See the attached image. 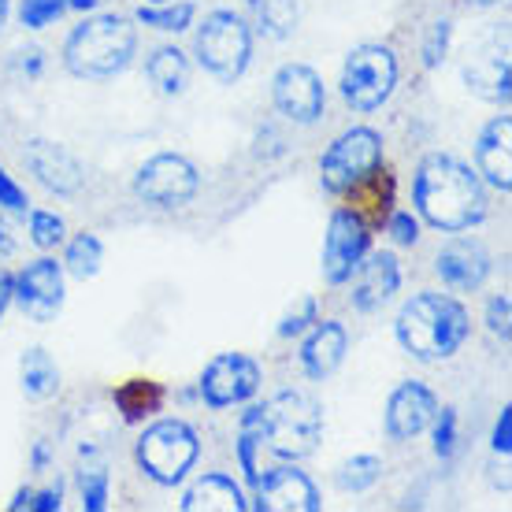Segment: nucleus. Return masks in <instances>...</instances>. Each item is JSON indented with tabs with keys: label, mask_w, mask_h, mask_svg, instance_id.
Listing matches in <instances>:
<instances>
[{
	"label": "nucleus",
	"mask_w": 512,
	"mask_h": 512,
	"mask_svg": "<svg viewBox=\"0 0 512 512\" xmlns=\"http://www.w3.org/2000/svg\"><path fill=\"white\" fill-rule=\"evenodd\" d=\"M412 201L435 231L461 234L487 219V182L457 156L431 153L416 167Z\"/></svg>",
	"instance_id": "1"
},
{
	"label": "nucleus",
	"mask_w": 512,
	"mask_h": 512,
	"mask_svg": "<svg viewBox=\"0 0 512 512\" xmlns=\"http://www.w3.org/2000/svg\"><path fill=\"white\" fill-rule=\"evenodd\" d=\"M394 334L409 357L423 360V364H438V360H449L468 342L472 320H468V308L457 297L423 290V294L409 297L401 305Z\"/></svg>",
	"instance_id": "2"
},
{
	"label": "nucleus",
	"mask_w": 512,
	"mask_h": 512,
	"mask_svg": "<svg viewBox=\"0 0 512 512\" xmlns=\"http://www.w3.org/2000/svg\"><path fill=\"white\" fill-rule=\"evenodd\" d=\"M138 52V26L127 15H90L64 41V67L75 78L104 82L123 75Z\"/></svg>",
	"instance_id": "3"
},
{
	"label": "nucleus",
	"mask_w": 512,
	"mask_h": 512,
	"mask_svg": "<svg viewBox=\"0 0 512 512\" xmlns=\"http://www.w3.org/2000/svg\"><path fill=\"white\" fill-rule=\"evenodd\" d=\"M256 427L264 446L282 457V461H305L316 453L323 438V409L320 401L297 390H282L268 397L264 405H256Z\"/></svg>",
	"instance_id": "4"
},
{
	"label": "nucleus",
	"mask_w": 512,
	"mask_h": 512,
	"mask_svg": "<svg viewBox=\"0 0 512 512\" xmlns=\"http://www.w3.org/2000/svg\"><path fill=\"white\" fill-rule=\"evenodd\" d=\"M201 457V438L186 420H153L134 446V461L153 483L179 487Z\"/></svg>",
	"instance_id": "5"
},
{
	"label": "nucleus",
	"mask_w": 512,
	"mask_h": 512,
	"mask_svg": "<svg viewBox=\"0 0 512 512\" xmlns=\"http://www.w3.org/2000/svg\"><path fill=\"white\" fill-rule=\"evenodd\" d=\"M197 60L219 82H238L253 60V30L238 12H212L197 26Z\"/></svg>",
	"instance_id": "6"
},
{
	"label": "nucleus",
	"mask_w": 512,
	"mask_h": 512,
	"mask_svg": "<svg viewBox=\"0 0 512 512\" xmlns=\"http://www.w3.org/2000/svg\"><path fill=\"white\" fill-rule=\"evenodd\" d=\"M342 101L353 112H375L397 86V56L386 45H357L342 67Z\"/></svg>",
	"instance_id": "7"
},
{
	"label": "nucleus",
	"mask_w": 512,
	"mask_h": 512,
	"mask_svg": "<svg viewBox=\"0 0 512 512\" xmlns=\"http://www.w3.org/2000/svg\"><path fill=\"white\" fill-rule=\"evenodd\" d=\"M383 164V134L372 127H353L342 138L331 141V149L320 156V182L334 197H346L349 186H357L364 175H372Z\"/></svg>",
	"instance_id": "8"
},
{
	"label": "nucleus",
	"mask_w": 512,
	"mask_h": 512,
	"mask_svg": "<svg viewBox=\"0 0 512 512\" xmlns=\"http://www.w3.org/2000/svg\"><path fill=\"white\" fill-rule=\"evenodd\" d=\"M201 190V171L190 156L182 153H156L138 167L134 193L153 208H182L190 205Z\"/></svg>",
	"instance_id": "9"
},
{
	"label": "nucleus",
	"mask_w": 512,
	"mask_h": 512,
	"mask_svg": "<svg viewBox=\"0 0 512 512\" xmlns=\"http://www.w3.org/2000/svg\"><path fill=\"white\" fill-rule=\"evenodd\" d=\"M372 249V227L353 212V208H334L323 238V282L327 286H346L353 279L357 264Z\"/></svg>",
	"instance_id": "10"
},
{
	"label": "nucleus",
	"mask_w": 512,
	"mask_h": 512,
	"mask_svg": "<svg viewBox=\"0 0 512 512\" xmlns=\"http://www.w3.org/2000/svg\"><path fill=\"white\" fill-rule=\"evenodd\" d=\"M201 401L208 409H234L253 401L260 390V364L245 353H219L201 372Z\"/></svg>",
	"instance_id": "11"
},
{
	"label": "nucleus",
	"mask_w": 512,
	"mask_h": 512,
	"mask_svg": "<svg viewBox=\"0 0 512 512\" xmlns=\"http://www.w3.org/2000/svg\"><path fill=\"white\" fill-rule=\"evenodd\" d=\"M464 82L479 101L509 104L512 97V64H509V38L505 34H487V38L468 49L464 60Z\"/></svg>",
	"instance_id": "12"
},
{
	"label": "nucleus",
	"mask_w": 512,
	"mask_h": 512,
	"mask_svg": "<svg viewBox=\"0 0 512 512\" xmlns=\"http://www.w3.org/2000/svg\"><path fill=\"white\" fill-rule=\"evenodd\" d=\"M271 101L290 123L312 127L327 108V90H323V78L308 64H286L271 78Z\"/></svg>",
	"instance_id": "13"
},
{
	"label": "nucleus",
	"mask_w": 512,
	"mask_h": 512,
	"mask_svg": "<svg viewBox=\"0 0 512 512\" xmlns=\"http://www.w3.org/2000/svg\"><path fill=\"white\" fill-rule=\"evenodd\" d=\"M15 301L23 308V316H30L34 323L56 320L64 308V264H56L52 256L26 264L15 275Z\"/></svg>",
	"instance_id": "14"
},
{
	"label": "nucleus",
	"mask_w": 512,
	"mask_h": 512,
	"mask_svg": "<svg viewBox=\"0 0 512 512\" xmlns=\"http://www.w3.org/2000/svg\"><path fill=\"white\" fill-rule=\"evenodd\" d=\"M490 268H494V260H490L487 245L479 242V238H468L464 231L453 234L435 256L438 279L453 294H472V290H479L490 279Z\"/></svg>",
	"instance_id": "15"
},
{
	"label": "nucleus",
	"mask_w": 512,
	"mask_h": 512,
	"mask_svg": "<svg viewBox=\"0 0 512 512\" xmlns=\"http://www.w3.org/2000/svg\"><path fill=\"white\" fill-rule=\"evenodd\" d=\"M253 509L256 512H320V490L301 468L282 464L271 468L264 479H256L253 487Z\"/></svg>",
	"instance_id": "16"
},
{
	"label": "nucleus",
	"mask_w": 512,
	"mask_h": 512,
	"mask_svg": "<svg viewBox=\"0 0 512 512\" xmlns=\"http://www.w3.org/2000/svg\"><path fill=\"white\" fill-rule=\"evenodd\" d=\"M23 160L30 167V175L56 197H75L82 190V182H86V171L78 164V156L60 141L30 138L23 149Z\"/></svg>",
	"instance_id": "17"
},
{
	"label": "nucleus",
	"mask_w": 512,
	"mask_h": 512,
	"mask_svg": "<svg viewBox=\"0 0 512 512\" xmlns=\"http://www.w3.org/2000/svg\"><path fill=\"white\" fill-rule=\"evenodd\" d=\"M435 412H438V397L431 386L416 383V379L401 383L390 394V401H386V416H383L386 438L390 442H412V438H420L431 427Z\"/></svg>",
	"instance_id": "18"
},
{
	"label": "nucleus",
	"mask_w": 512,
	"mask_h": 512,
	"mask_svg": "<svg viewBox=\"0 0 512 512\" xmlns=\"http://www.w3.org/2000/svg\"><path fill=\"white\" fill-rule=\"evenodd\" d=\"M305 342H301V372L312 379V383H323V379H331L338 368H342V360H346V349H349V334L346 327L338 320H316L301 334Z\"/></svg>",
	"instance_id": "19"
},
{
	"label": "nucleus",
	"mask_w": 512,
	"mask_h": 512,
	"mask_svg": "<svg viewBox=\"0 0 512 512\" xmlns=\"http://www.w3.org/2000/svg\"><path fill=\"white\" fill-rule=\"evenodd\" d=\"M349 282H353V294H349L353 308L357 312H379L401 286V264H397L394 253H372L368 249V256L357 264Z\"/></svg>",
	"instance_id": "20"
},
{
	"label": "nucleus",
	"mask_w": 512,
	"mask_h": 512,
	"mask_svg": "<svg viewBox=\"0 0 512 512\" xmlns=\"http://www.w3.org/2000/svg\"><path fill=\"white\" fill-rule=\"evenodd\" d=\"M475 171L501 193H512V119L494 116L475 138Z\"/></svg>",
	"instance_id": "21"
},
{
	"label": "nucleus",
	"mask_w": 512,
	"mask_h": 512,
	"mask_svg": "<svg viewBox=\"0 0 512 512\" xmlns=\"http://www.w3.org/2000/svg\"><path fill=\"white\" fill-rule=\"evenodd\" d=\"M394 190H397L394 175L379 164L372 175H364L357 186H349V190H346L349 201H353L349 208H353V212H357L368 227H379V223H386V219H390V212H394Z\"/></svg>",
	"instance_id": "22"
},
{
	"label": "nucleus",
	"mask_w": 512,
	"mask_h": 512,
	"mask_svg": "<svg viewBox=\"0 0 512 512\" xmlns=\"http://www.w3.org/2000/svg\"><path fill=\"white\" fill-rule=\"evenodd\" d=\"M182 512H245L249 501H245L242 487L234 483L231 475H201L179 501Z\"/></svg>",
	"instance_id": "23"
},
{
	"label": "nucleus",
	"mask_w": 512,
	"mask_h": 512,
	"mask_svg": "<svg viewBox=\"0 0 512 512\" xmlns=\"http://www.w3.org/2000/svg\"><path fill=\"white\" fill-rule=\"evenodd\" d=\"M164 401H167V390L156 383V379H127V383H119L116 394H112V405H116L119 420L130 423V427L153 420L156 412L164 409Z\"/></svg>",
	"instance_id": "24"
},
{
	"label": "nucleus",
	"mask_w": 512,
	"mask_h": 512,
	"mask_svg": "<svg viewBox=\"0 0 512 512\" xmlns=\"http://www.w3.org/2000/svg\"><path fill=\"white\" fill-rule=\"evenodd\" d=\"M145 75L153 82V90L160 97H179L186 86H190V60L186 52L175 49V45H160V49L145 60Z\"/></svg>",
	"instance_id": "25"
},
{
	"label": "nucleus",
	"mask_w": 512,
	"mask_h": 512,
	"mask_svg": "<svg viewBox=\"0 0 512 512\" xmlns=\"http://www.w3.org/2000/svg\"><path fill=\"white\" fill-rule=\"evenodd\" d=\"M19 386L30 401H49L60 390V368L45 349H26L19 357Z\"/></svg>",
	"instance_id": "26"
},
{
	"label": "nucleus",
	"mask_w": 512,
	"mask_h": 512,
	"mask_svg": "<svg viewBox=\"0 0 512 512\" xmlns=\"http://www.w3.org/2000/svg\"><path fill=\"white\" fill-rule=\"evenodd\" d=\"M253 19L260 34L282 41L297 30L301 12H297V0H253Z\"/></svg>",
	"instance_id": "27"
},
{
	"label": "nucleus",
	"mask_w": 512,
	"mask_h": 512,
	"mask_svg": "<svg viewBox=\"0 0 512 512\" xmlns=\"http://www.w3.org/2000/svg\"><path fill=\"white\" fill-rule=\"evenodd\" d=\"M104 264V242L97 234H75L71 242H67V253H64V271L67 275H75V279H93Z\"/></svg>",
	"instance_id": "28"
},
{
	"label": "nucleus",
	"mask_w": 512,
	"mask_h": 512,
	"mask_svg": "<svg viewBox=\"0 0 512 512\" xmlns=\"http://www.w3.org/2000/svg\"><path fill=\"white\" fill-rule=\"evenodd\" d=\"M193 15H197V8H193L190 0H167V4H160V8H145L141 4L138 12H134V23L149 26V30H160V34H179V30H186V26H193Z\"/></svg>",
	"instance_id": "29"
},
{
	"label": "nucleus",
	"mask_w": 512,
	"mask_h": 512,
	"mask_svg": "<svg viewBox=\"0 0 512 512\" xmlns=\"http://www.w3.org/2000/svg\"><path fill=\"white\" fill-rule=\"evenodd\" d=\"M379 479H383V461L372 457V453L349 457V461L338 464V472H334V483H338L342 494H364V490H372Z\"/></svg>",
	"instance_id": "30"
},
{
	"label": "nucleus",
	"mask_w": 512,
	"mask_h": 512,
	"mask_svg": "<svg viewBox=\"0 0 512 512\" xmlns=\"http://www.w3.org/2000/svg\"><path fill=\"white\" fill-rule=\"evenodd\" d=\"M260 449H264V438H260V427H256V405H253L242 416V427H238V464H242L249 487H256V479H260V461H256Z\"/></svg>",
	"instance_id": "31"
},
{
	"label": "nucleus",
	"mask_w": 512,
	"mask_h": 512,
	"mask_svg": "<svg viewBox=\"0 0 512 512\" xmlns=\"http://www.w3.org/2000/svg\"><path fill=\"white\" fill-rule=\"evenodd\" d=\"M108 494H112V479L104 468H90L78 475V498L86 512H104L108 509Z\"/></svg>",
	"instance_id": "32"
},
{
	"label": "nucleus",
	"mask_w": 512,
	"mask_h": 512,
	"mask_svg": "<svg viewBox=\"0 0 512 512\" xmlns=\"http://www.w3.org/2000/svg\"><path fill=\"white\" fill-rule=\"evenodd\" d=\"M320 320V308H316V297H297L294 305L282 312L279 320V338H301V334Z\"/></svg>",
	"instance_id": "33"
},
{
	"label": "nucleus",
	"mask_w": 512,
	"mask_h": 512,
	"mask_svg": "<svg viewBox=\"0 0 512 512\" xmlns=\"http://www.w3.org/2000/svg\"><path fill=\"white\" fill-rule=\"evenodd\" d=\"M431 438H435V457H442V461H449L453 453H457V409H442L438 405L435 420H431Z\"/></svg>",
	"instance_id": "34"
},
{
	"label": "nucleus",
	"mask_w": 512,
	"mask_h": 512,
	"mask_svg": "<svg viewBox=\"0 0 512 512\" xmlns=\"http://www.w3.org/2000/svg\"><path fill=\"white\" fill-rule=\"evenodd\" d=\"M30 242L38 245V249H56V245L64 242V219L56 216V212H30Z\"/></svg>",
	"instance_id": "35"
},
{
	"label": "nucleus",
	"mask_w": 512,
	"mask_h": 512,
	"mask_svg": "<svg viewBox=\"0 0 512 512\" xmlns=\"http://www.w3.org/2000/svg\"><path fill=\"white\" fill-rule=\"evenodd\" d=\"M64 12H67V0H23L19 19H23V26H30V30H45V26L56 23Z\"/></svg>",
	"instance_id": "36"
},
{
	"label": "nucleus",
	"mask_w": 512,
	"mask_h": 512,
	"mask_svg": "<svg viewBox=\"0 0 512 512\" xmlns=\"http://www.w3.org/2000/svg\"><path fill=\"white\" fill-rule=\"evenodd\" d=\"M449 38H453V23H449V19H442V23H431L427 38H423V67H427V71H435V67L446 60Z\"/></svg>",
	"instance_id": "37"
},
{
	"label": "nucleus",
	"mask_w": 512,
	"mask_h": 512,
	"mask_svg": "<svg viewBox=\"0 0 512 512\" xmlns=\"http://www.w3.org/2000/svg\"><path fill=\"white\" fill-rule=\"evenodd\" d=\"M512 308H509V297L498 294L487 301V331L494 334V338H501V342H509L512 338Z\"/></svg>",
	"instance_id": "38"
},
{
	"label": "nucleus",
	"mask_w": 512,
	"mask_h": 512,
	"mask_svg": "<svg viewBox=\"0 0 512 512\" xmlns=\"http://www.w3.org/2000/svg\"><path fill=\"white\" fill-rule=\"evenodd\" d=\"M386 231H390V238L397 245H416L420 242V219L412 216V212H390Z\"/></svg>",
	"instance_id": "39"
},
{
	"label": "nucleus",
	"mask_w": 512,
	"mask_h": 512,
	"mask_svg": "<svg viewBox=\"0 0 512 512\" xmlns=\"http://www.w3.org/2000/svg\"><path fill=\"white\" fill-rule=\"evenodd\" d=\"M0 208H4V212H26L23 186L4 171V164H0Z\"/></svg>",
	"instance_id": "40"
},
{
	"label": "nucleus",
	"mask_w": 512,
	"mask_h": 512,
	"mask_svg": "<svg viewBox=\"0 0 512 512\" xmlns=\"http://www.w3.org/2000/svg\"><path fill=\"white\" fill-rule=\"evenodd\" d=\"M490 446H494V453H501V457H509L512 453V405L501 409L498 423H494V438H490Z\"/></svg>",
	"instance_id": "41"
},
{
	"label": "nucleus",
	"mask_w": 512,
	"mask_h": 512,
	"mask_svg": "<svg viewBox=\"0 0 512 512\" xmlns=\"http://www.w3.org/2000/svg\"><path fill=\"white\" fill-rule=\"evenodd\" d=\"M60 505H64V487L60 483L49 490H34V498H30V509L34 512H60Z\"/></svg>",
	"instance_id": "42"
},
{
	"label": "nucleus",
	"mask_w": 512,
	"mask_h": 512,
	"mask_svg": "<svg viewBox=\"0 0 512 512\" xmlns=\"http://www.w3.org/2000/svg\"><path fill=\"white\" fill-rule=\"evenodd\" d=\"M12 301H15V275L12 271H0V320H4V312H8Z\"/></svg>",
	"instance_id": "43"
},
{
	"label": "nucleus",
	"mask_w": 512,
	"mask_h": 512,
	"mask_svg": "<svg viewBox=\"0 0 512 512\" xmlns=\"http://www.w3.org/2000/svg\"><path fill=\"white\" fill-rule=\"evenodd\" d=\"M30 498H34V490H30V487L15 490V498L8 501V509H12V512H19V509H30Z\"/></svg>",
	"instance_id": "44"
},
{
	"label": "nucleus",
	"mask_w": 512,
	"mask_h": 512,
	"mask_svg": "<svg viewBox=\"0 0 512 512\" xmlns=\"http://www.w3.org/2000/svg\"><path fill=\"white\" fill-rule=\"evenodd\" d=\"M45 464H49V446H45V442H38V446H34V472H41Z\"/></svg>",
	"instance_id": "45"
},
{
	"label": "nucleus",
	"mask_w": 512,
	"mask_h": 512,
	"mask_svg": "<svg viewBox=\"0 0 512 512\" xmlns=\"http://www.w3.org/2000/svg\"><path fill=\"white\" fill-rule=\"evenodd\" d=\"M101 0H67V8H75V12H93Z\"/></svg>",
	"instance_id": "46"
},
{
	"label": "nucleus",
	"mask_w": 512,
	"mask_h": 512,
	"mask_svg": "<svg viewBox=\"0 0 512 512\" xmlns=\"http://www.w3.org/2000/svg\"><path fill=\"white\" fill-rule=\"evenodd\" d=\"M0 253H12V238L4 234V227H0Z\"/></svg>",
	"instance_id": "47"
},
{
	"label": "nucleus",
	"mask_w": 512,
	"mask_h": 512,
	"mask_svg": "<svg viewBox=\"0 0 512 512\" xmlns=\"http://www.w3.org/2000/svg\"><path fill=\"white\" fill-rule=\"evenodd\" d=\"M4 23H8V0H0V30H4Z\"/></svg>",
	"instance_id": "48"
},
{
	"label": "nucleus",
	"mask_w": 512,
	"mask_h": 512,
	"mask_svg": "<svg viewBox=\"0 0 512 512\" xmlns=\"http://www.w3.org/2000/svg\"><path fill=\"white\" fill-rule=\"evenodd\" d=\"M468 4H479V8H490V4H501V0H468Z\"/></svg>",
	"instance_id": "49"
},
{
	"label": "nucleus",
	"mask_w": 512,
	"mask_h": 512,
	"mask_svg": "<svg viewBox=\"0 0 512 512\" xmlns=\"http://www.w3.org/2000/svg\"><path fill=\"white\" fill-rule=\"evenodd\" d=\"M149 4H167V0H149Z\"/></svg>",
	"instance_id": "50"
}]
</instances>
